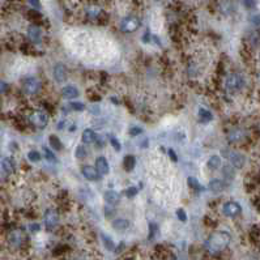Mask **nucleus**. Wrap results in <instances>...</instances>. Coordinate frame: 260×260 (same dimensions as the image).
I'll return each instance as SVG.
<instances>
[{
  "mask_svg": "<svg viewBox=\"0 0 260 260\" xmlns=\"http://www.w3.org/2000/svg\"><path fill=\"white\" fill-rule=\"evenodd\" d=\"M230 242V236L226 232L215 233L213 236L207 240V247L212 252H221L228 247Z\"/></svg>",
  "mask_w": 260,
  "mask_h": 260,
  "instance_id": "f257e3e1",
  "label": "nucleus"
},
{
  "mask_svg": "<svg viewBox=\"0 0 260 260\" xmlns=\"http://www.w3.org/2000/svg\"><path fill=\"white\" fill-rule=\"evenodd\" d=\"M244 80L240 75H237V73H232L226 78V81H225V86L229 92H237V90H240L243 88Z\"/></svg>",
  "mask_w": 260,
  "mask_h": 260,
  "instance_id": "f03ea898",
  "label": "nucleus"
},
{
  "mask_svg": "<svg viewBox=\"0 0 260 260\" xmlns=\"http://www.w3.org/2000/svg\"><path fill=\"white\" fill-rule=\"evenodd\" d=\"M29 122L32 123L33 126L38 127V128H45L49 123V117L46 114L45 111H33L32 114L29 115Z\"/></svg>",
  "mask_w": 260,
  "mask_h": 260,
  "instance_id": "7ed1b4c3",
  "label": "nucleus"
},
{
  "mask_svg": "<svg viewBox=\"0 0 260 260\" xmlns=\"http://www.w3.org/2000/svg\"><path fill=\"white\" fill-rule=\"evenodd\" d=\"M140 26V20L135 16H127L124 17L120 22V30L124 33H132L138 30Z\"/></svg>",
  "mask_w": 260,
  "mask_h": 260,
  "instance_id": "20e7f679",
  "label": "nucleus"
},
{
  "mask_svg": "<svg viewBox=\"0 0 260 260\" xmlns=\"http://www.w3.org/2000/svg\"><path fill=\"white\" fill-rule=\"evenodd\" d=\"M41 88H42L41 81H40V80H38V79H36V78H29L24 81V92L25 93L34 96V94H37L38 92H40V90H41Z\"/></svg>",
  "mask_w": 260,
  "mask_h": 260,
  "instance_id": "39448f33",
  "label": "nucleus"
},
{
  "mask_svg": "<svg viewBox=\"0 0 260 260\" xmlns=\"http://www.w3.org/2000/svg\"><path fill=\"white\" fill-rule=\"evenodd\" d=\"M58 221H59V216L54 209H47L45 213V225L46 229L51 232L54 230V228L58 225Z\"/></svg>",
  "mask_w": 260,
  "mask_h": 260,
  "instance_id": "423d86ee",
  "label": "nucleus"
},
{
  "mask_svg": "<svg viewBox=\"0 0 260 260\" xmlns=\"http://www.w3.org/2000/svg\"><path fill=\"white\" fill-rule=\"evenodd\" d=\"M224 155L226 156V159L229 160V162L232 163L236 169H242L244 165V157L237 152H224Z\"/></svg>",
  "mask_w": 260,
  "mask_h": 260,
  "instance_id": "0eeeda50",
  "label": "nucleus"
},
{
  "mask_svg": "<svg viewBox=\"0 0 260 260\" xmlns=\"http://www.w3.org/2000/svg\"><path fill=\"white\" fill-rule=\"evenodd\" d=\"M222 212H224L225 216H228V217H236L242 212V208L238 203L236 201H228V203L224 204V207H222Z\"/></svg>",
  "mask_w": 260,
  "mask_h": 260,
  "instance_id": "6e6552de",
  "label": "nucleus"
},
{
  "mask_svg": "<svg viewBox=\"0 0 260 260\" xmlns=\"http://www.w3.org/2000/svg\"><path fill=\"white\" fill-rule=\"evenodd\" d=\"M28 36L30 38V41L34 42V43H38V42H41L42 30L36 25H30L28 28Z\"/></svg>",
  "mask_w": 260,
  "mask_h": 260,
  "instance_id": "1a4fd4ad",
  "label": "nucleus"
},
{
  "mask_svg": "<svg viewBox=\"0 0 260 260\" xmlns=\"http://www.w3.org/2000/svg\"><path fill=\"white\" fill-rule=\"evenodd\" d=\"M81 173L82 175H84L86 179H89V180H98V179H100V173L97 171V169L93 166H89V165L82 167Z\"/></svg>",
  "mask_w": 260,
  "mask_h": 260,
  "instance_id": "9d476101",
  "label": "nucleus"
},
{
  "mask_svg": "<svg viewBox=\"0 0 260 260\" xmlns=\"http://www.w3.org/2000/svg\"><path fill=\"white\" fill-rule=\"evenodd\" d=\"M54 79L58 82H64L67 79V69L63 64H57L54 68Z\"/></svg>",
  "mask_w": 260,
  "mask_h": 260,
  "instance_id": "9b49d317",
  "label": "nucleus"
},
{
  "mask_svg": "<svg viewBox=\"0 0 260 260\" xmlns=\"http://www.w3.org/2000/svg\"><path fill=\"white\" fill-rule=\"evenodd\" d=\"M96 167H97L98 173L102 175H106L110 173L109 162H107V160H106L105 157H100V159L96 161Z\"/></svg>",
  "mask_w": 260,
  "mask_h": 260,
  "instance_id": "f8f14e48",
  "label": "nucleus"
},
{
  "mask_svg": "<svg viewBox=\"0 0 260 260\" xmlns=\"http://www.w3.org/2000/svg\"><path fill=\"white\" fill-rule=\"evenodd\" d=\"M61 96H63V98H65V100H72V98L79 97V90L78 88H75V86H65V88H63V90H61Z\"/></svg>",
  "mask_w": 260,
  "mask_h": 260,
  "instance_id": "ddd939ff",
  "label": "nucleus"
},
{
  "mask_svg": "<svg viewBox=\"0 0 260 260\" xmlns=\"http://www.w3.org/2000/svg\"><path fill=\"white\" fill-rule=\"evenodd\" d=\"M208 187L213 192H222L225 188H226V184H225V182H222V180H220V179H213V180L209 182Z\"/></svg>",
  "mask_w": 260,
  "mask_h": 260,
  "instance_id": "4468645a",
  "label": "nucleus"
},
{
  "mask_svg": "<svg viewBox=\"0 0 260 260\" xmlns=\"http://www.w3.org/2000/svg\"><path fill=\"white\" fill-rule=\"evenodd\" d=\"M103 198H105L106 203L110 204V205H115V204H118L119 200H120V195L115 191H107Z\"/></svg>",
  "mask_w": 260,
  "mask_h": 260,
  "instance_id": "2eb2a0df",
  "label": "nucleus"
},
{
  "mask_svg": "<svg viewBox=\"0 0 260 260\" xmlns=\"http://www.w3.org/2000/svg\"><path fill=\"white\" fill-rule=\"evenodd\" d=\"M22 240H24V237L21 236V233L19 232V230H15V232H12L9 234V242H11V244L15 246V247L20 246Z\"/></svg>",
  "mask_w": 260,
  "mask_h": 260,
  "instance_id": "dca6fc26",
  "label": "nucleus"
},
{
  "mask_svg": "<svg viewBox=\"0 0 260 260\" xmlns=\"http://www.w3.org/2000/svg\"><path fill=\"white\" fill-rule=\"evenodd\" d=\"M123 165H124V169L127 171H132L136 166V159H135V156L128 155L124 157V161H123Z\"/></svg>",
  "mask_w": 260,
  "mask_h": 260,
  "instance_id": "f3484780",
  "label": "nucleus"
},
{
  "mask_svg": "<svg viewBox=\"0 0 260 260\" xmlns=\"http://www.w3.org/2000/svg\"><path fill=\"white\" fill-rule=\"evenodd\" d=\"M128 226H130L128 220L117 219V220H114V221H113V228L117 229V230H126Z\"/></svg>",
  "mask_w": 260,
  "mask_h": 260,
  "instance_id": "a211bd4d",
  "label": "nucleus"
},
{
  "mask_svg": "<svg viewBox=\"0 0 260 260\" xmlns=\"http://www.w3.org/2000/svg\"><path fill=\"white\" fill-rule=\"evenodd\" d=\"M221 9L225 13H233L236 11V4H234V1H232V0H225L224 3L221 4Z\"/></svg>",
  "mask_w": 260,
  "mask_h": 260,
  "instance_id": "6ab92c4d",
  "label": "nucleus"
},
{
  "mask_svg": "<svg viewBox=\"0 0 260 260\" xmlns=\"http://www.w3.org/2000/svg\"><path fill=\"white\" fill-rule=\"evenodd\" d=\"M96 140V134L92 130H85L82 132V141L85 144H92Z\"/></svg>",
  "mask_w": 260,
  "mask_h": 260,
  "instance_id": "aec40b11",
  "label": "nucleus"
},
{
  "mask_svg": "<svg viewBox=\"0 0 260 260\" xmlns=\"http://www.w3.org/2000/svg\"><path fill=\"white\" fill-rule=\"evenodd\" d=\"M86 15L90 17V19H97L100 15H101V8L97 7V5H90L86 8Z\"/></svg>",
  "mask_w": 260,
  "mask_h": 260,
  "instance_id": "412c9836",
  "label": "nucleus"
},
{
  "mask_svg": "<svg viewBox=\"0 0 260 260\" xmlns=\"http://www.w3.org/2000/svg\"><path fill=\"white\" fill-rule=\"evenodd\" d=\"M208 167L212 169V170H216V169H219L220 165H221V159H220L219 156H212L211 159L208 160L207 162Z\"/></svg>",
  "mask_w": 260,
  "mask_h": 260,
  "instance_id": "4be33fe9",
  "label": "nucleus"
},
{
  "mask_svg": "<svg viewBox=\"0 0 260 260\" xmlns=\"http://www.w3.org/2000/svg\"><path fill=\"white\" fill-rule=\"evenodd\" d=\"M50 141V145L53 146L54 149H57V151H61V148H63V144H61V141L59 140V138L58 136H55V135H51L49 139Z\"/></svg>",
  "mask_w": 260,
  "mask_h": 260,
  "instance_id": "5701e85b",
  "label": "nucleus"
},
{
  "mask_svg": "<svg viewBox=\"0 0 260 260\" xmlns=\"http://www.w3.org/2000/svg\"><path fill=\"white\" fill-rule=\"evenodd\" d=\"M1 167H3V170L5 171V173H12L13 169H15V165H13L12 160L9 159H3V161H1Z\"/></svg>",
  "mask_w": 260,
  "mask_h": 260,
  "instance_id": "b1692460",
  "label": "nucleus"
},
{
  "mask_svg": "<svg viewBox=\"0 0 260 260\" xmlns=\"http://www.w3.org/2000/svg\"><path fill=\"white\" fill-rule=\"evenodd\" d=\"M222 174H224L225 178L233 179L236 177V171H234V169L230 165H225L224 169H222Z\"/></svg>",
  "mask_w": 260,
  "mask_h": 260,
  "instance_id": "393cba45",
  "label": "nucleus"
},
{
  "mask_svg": "<svg viewBox=\"0 0 260 260\" xmlns=\"http://www.w3.org/2000/svg\"><path fill=\"white\" fill-rule=\"evenodd\" d=\"M187 184L191 188H194V190H196V191H200V190H203V187L200 186L199 180H198V179H196V178H194V177H190V178L187 179Z\"/></svg>",
  "mask_w": 260,
  "mask_h": 260,
  "instance_id": "a878e982",
  "label": "nucleus"
},
{
  "mask_svg": "<svg viewBox=\"0 0 260 260\" xmlns=\"http://www.w3.org/2000/svg\"><path fill=\"white\" fill-rule=\"evenodd\" d=\"M102 240H103V244H105V247L107 248V250H110V251H113L115 248V244L114 242L111 240V238H110L109 236H106V234H102Z\"/></svg>",
  "mask_w": 260,
  "mask_h": 260,
  "instance_id": "bb28decb",
  "label": "nucleus"
},
{
  "mask_svg": "<svg viewBox=\"0 0 260 260\" xmlns=\"http://www.w3.org/2000/svg\"><path fill=\"white\" fill-rule=\"evenodd\" d=\"M199 117L203 119L204 122H209V120H212V119H213L211 111H208V110L203 109V107H201V109H199Z\"/></svg>",
  "mask_w": 260,
  "mask_h": 260,
  "instance_id": "cd10ccee",
  "label": "nucleus"
},
{
  "mask_svg": "<svg viewBox=\"0 0 260 260\" xmlns=\"http://www.w3.org/2000/svg\"><path fill=\"white\" fill-rule=\"evenodd\" d=\"M28 159L32 161V162H38L41 160V155L37 151H30L28 153Z\"/></svg>",
  "mask_w": 260,
  "mask_h": 260,
  "instance_id": "c85d7f7f",
  "label": "nucleus"
},
{
  "mask_svg": "<svg viewBox=\"0 0 260 260\" xmlns=\"http://www.w3.org/2000/svg\"><path fill=\"white\" fill-rule=\"evenodd\" d=\"M68 106L72 110H76V111H82V110L85 109V106H84V103H81V102H71Z\"/></svg>",
  "mask_w": 260,
  "mask_h": 260,
  "instance_id": "c756f323",
  "label": "nucleus"
},
{
  "mask_svg": "<svg viewBox=\"0 0 260 260\" xmlns=\"http://www.w3.org/2000/svg\"><path fill=\"white\" fill-rule=\"evenodd\" d=\"M230 140L232 141H238V140H240V139H243V132L242 131H236V132H232L230 134Z\"/></svg>",
  "mask_w": 260,
  "mask_h": 260,
  "instance_id": "7c9ffc66",
  "label": "nucleus"
},
{
  "mask_svg": "<svg viewBox=\"0 0 260 260\" xmlns=\"http://www.w3.org/2000/svg\"><path fill=\"white\" fill-rule=\"evenodd\" d=\"M43 155L49 161H57V157L54 155V152H51L49 148H43Z\"/></svg>",
  "mask_w": 260,
  "mask_h": 260,
  "instance_id": "2f4dec72",
  "label": "nucleus"
},
{
  "mask_svg": "<svg viewBox=\"0 0 260 260\" xmlns=\"http://www.w3.org/2000/svg\"><path fill=\"white\" fill-rule=\"evenodd\" d=\"M76 157L78 159H85V156H86V151H85V148L84 146H78V149H76Z\"/></svg>",
  "mask_w": 260,
  "mask_h": 260,
  "instance_id": "473e14b6",
  "label": "nucleus"
},
{
  "mask_svg": "<svg viewBox=\"0 0 260 260\" xmlns=\"http://www.w3.org/2000/svg\"><path fill=\"white\" fill-rule=\"evenodd\" d=\"M110 142H111V145H113V148H114L115 151H120L122 149V145H120V142L117 140L115 138H110Z\"/></svg>",
  "mask_w": 260,
  "mask_h": 260,
  "instance_id": "72a5a7b5",
  "label": "nucleus"
},
{
  "mask_svg": "<svg viewBox=\"0 0 260 260\" xmlns=\"http://www.w3.org/2000/svg\"><path fill=\"white\" fill-rule=\"evenodd\" d=\"M177 217H178L182 222H186V221H187V215H186V212L183 211V209H178V211H177Z\"/></svg>",
  "mask_w": 260,
  "mask_h": 260,
  "instance_id": "f704fd0d",
  "label": "nucleus"
},
{
  "mask_svg": "<svg viewBox=\"0 0 260 260\" xmlns=\"http://www.w3.org/2000/svg\"><path fill=\"white\" fill-rule=\"evenodd\" d=\"M138 191H139L138 187H130L126 191V195L128 196V198H134V196L138 194Z\"/></svg>",
  "mask_w": 260,
  "mask_h": 260,
  "instance_id": "c9c22d12",
  "label": "nucleus"
},
{
  "mask_svg": "<svg viewBox=\"0 0 260 260\" xmlns=\"http://www.w3.org/2000/svg\"><path fill=\"white\" fill-rule=\"evenodd\" d=\"M142 134L141 128H139V127H132L130 130V135L131 136H138V135Z\"/></svg>",
  "mask_w": 260,
  "mask_h": 260,
  "instance_id": "e433bc0d",
  "label": "nucleus"
},
{
  "mask_svg": "<svg viewBox=\"0 0 260 260\" xmlns=\"http://www.w3.org/2000/svg\"><path fill=\"white\" fill-rule=\"evenodd\" d=\"M7 90H8V84L4 81H0V96L4 94Z\"/></svg>",
  "mask_w": 260,
  "mask_h": 260,
  "instance_id": "4c0bfd02",
  "label": "nucleus"
},
{
  "mask_svg": "<svg viewBox=\"0 0 260 260\" xmlns=\"http://www.w3.org/2000/svg\"><path fill=\"white\" fill-rule=\"evenodd\" d=\"M29 229L32 230V232H40L41 230V225H38V224H30L29 225Z\"/></svg>",
  "mask_w": 260,
  "mask_h": 260,
  "instance_id": "58836bf2",
  "label": "nucleus"
},
{
  "mask_svg": "<svg viewBox=\"0 0 260 260\" xmlns=\"http://www.w3.org/2000/svg\"><path fill=\"white\" fill-rule=\"evenodd\" d=\"M29 3L33 5V8H37V9L41 8V3H40V0H29Z\"/></svg>",
  "mask_w": 260,
  "mask_h": 260,
  "instance_id": "ea45409f",
  "label": "nucleus"
},
{
  "mask_svg": "<svg viewBox=\"0 0 260 260\" xmlns=\"http://www.w3.org/2000/svg\"><path fill=\"white\" fill-rule=\"evenodd\" d=\"M167 153H169V156H170V159L173 160V161H178V157H177V155H175V152L173 151V149H169V152H167Z\"/></svg>",
  "mask_w": 260,
  "mask_h": 260,
  "instance_id": "a19ab883",
  "label": "nucleus"
},
{
  "mask_svg": "<svg viewBox=\"0 0 260 260\" xmlns=\"http://www.w3.org/2000/svg\"><path fill=\"white\" fill-rule=\"evenodd\" d=\"M123 248H124V243H123V242H122V243L119 244V247L114 248V250H115V254H120V251H122Z\"/></svg>",
  "mask_w": 260,
  "mask_h": 260,
  "instance_id": "79ce46f5",
  "label": "nucleus"
},
{
  "mask_svg": "<svg viewBox=\"0 0 260 260\" xmlns=\"http://www.w3.org/2000/svg\"><path fill=\"white\" fill-rule=\"evenodd\" d=\"M90 111L93 114H100V107H90Z\"/></svg>",
  "mask_w": 260,
  "mask_h": 260,
  "instance_id": "37998d69",
  "label": "nucleus"
},
{
  "mask_svg": "<svg viewBox=\"0 0 260 260\" xmlns=\"http://www.w3.org/2000/svg\"><path fill=\"white\" fill-rule=\"evenodd\" d=\"M244 4L247 5V7H252V5H254V0H246Z\"/></svg>",
  "mask_w": 260,
  "mask_h": 260,
  "instance_id": "c03bdc74",
  "label": "nucleus"
},
{
  "mask_svg": "<svg viewBox=\"0 0 260 260\" xmlns=\"http://www.w3.org/2000/svg\"><path fill=\"white\" fill-rule=\"evenodd\" d=\"M142 41H144V42H148V41H149V32H146L145 36L142 37Z\"/></svg>",
  "mask_w": 260,
  "mask_h": 260,
  "instance_id": "a18cd8bd",
  "label": "nucleus"
},
{
  "mask_svg": "<svg viewBox=\"0 0 260 260\" xmlns=\"http://www.w3.org/2000/svg\"><path fill=\"white\" fill-rule=\"evenodd\" d=\"M155 1H163V0H155Z\"/></svg>",
  "mask_w": 260,
  "mask_h": 260,
  "instance_id": "49530a36",
  "label": "nucleus"
}]
</instances>
